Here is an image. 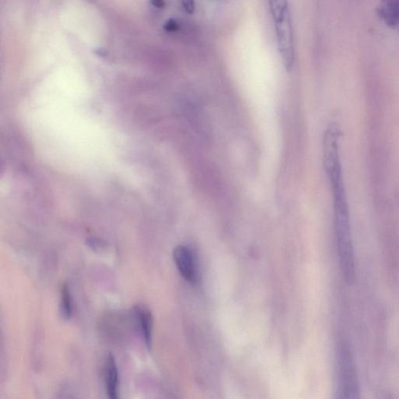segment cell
Listing matches in <instances>:
<instances>
[{
	"mask_svg": "<svg viewBox=\"0 0 399 399\" xmlns=\"http://www.w3.org/2000/svg\"><path fill=\"white\" fill-rule=\"evenodd\" d=\"M180 23L178 22L175 18H170L167 22L165 23L163 28L165 32L169 33H174L180 30Z\"/></svg>",
	"mask_w": 399,
	"mask_h": 399,
	"instance_id": "cell-9",
	"label": "cell"
},
{
	"mask_svg": "<svg viewBox=\"0 0 399 399\" xmlns=\"http://www.w3.org/2000/svg\"><path fill=\"white\" fill-rule=\"evenodd\" d=\"M174 259L183 278L190 284H194L198 275H196L195 261L192 251L185 245H177L174 250Z\"/></svg>",
	"mask_w": 399,
	"mask_h": 399,
	"instance_id": "cell-3",
	"label": "cell"
},
{
	"mask_svg": "<svg viewBox=\"0 0 399 399\" xmlns=\"http://www.w3.org/2000/svg\"><path fill=\"white\" fill-rule=\"evenodd\" d=\"M182 7L188 15H193L195 12V0H181Z\"/></svg>",
	"mask_w": 399,
	"mask_h": 399,
	"instance_id": "cell-10",
	"label": "cell"
},
{
	"mask_svg": "<svg viewBox=\"0 0 399 399\" xmlns=\"http://www.w3.org/2000/svg\"><path fill=\"white\" fill-rule=\"evenodd\" d=\"M151 4L153 7L158 9V10H163L167 6V2L165 0H150Z\"/></svg>",
	"mask_w": 399,
	"mask_h": 399,
	"instance_id": "cell-11",
	"label": "cell"
},
{
	"mask_svg": "<svg viewBox=\"0 0 399 399\" xmlns=\"http://www.w3.org/2000/svg\"><path fill=\"white\" fill-rule=\"evenodd\" d=\"M104 376H105V384L107 395L109 398H118L119 373L118 365L113 355L109 353L106 360L105 369H104Z\"/></svg>",
	"mask_w": 399,
	"mask_h": 399,
	"instance_id": "cell-5",
	"label": "cell"
},
{
	"mask_svg": "<svg viewBox=\"0 0 399 399\" xmlns=\"http://www.w3.org/2000/svg\"><path fill=\"white\" fill-rule=\"evenodd\" d=\"M60 311L63 317L69 320L73 315V303L70 287L66 282L61 286Z\"/></svg>",
	"mask_w": 399,
	"mask_h": 399,
	"instance_id": "cell-7",
	"label": "cell"
},
{
	"mask_svg": "<svg viewBox=\"0 0 399 399\" xmlns=\"http://www.w3.org/2000/svg\"><path fill=\"white\" fill-rule=\"evenodd\" d=\"M337 393L340 398L353 399L360 397V385L353 354L349 346L340 349L337 363Z\"/></svg>",
	"mask_w": 399,
	"mask_h": 399,
	"instance_id": "cell-1",
	"label": "cell"
},
{
	"mask_svg": "<svg viewBox=\"0 0 399 399\" xmlns=\"http://www.w3.org/2000/svg\"><path fill=\"white\" fill-rule=\"evenodd\" d=\"M268 3L274 22L281 21L290 15L288 0H268Z\"/></svg>",
	"mask_w": 399,
	"mask_h": 399,
	"instance_id": "cell-8",
	"label": "cell"
},
{
	"mask_svg": "<svg viewBox=\"0 0 399 399\" xmlns=\"http://www.w3.org/2000/svg\"><path fill=\"white\" fill-rule=\"evenodd\" d=\"M275 23L276 41L282 64L287 71L293 70L295 63V45L291 15Z\"/></svg>",
	"mask_w": 399,
	"mask_h": 399,
	"instance_id": "cell-2",
	"label": "cell"
},
{
	"mask_svg": "<svg viewBox=\"0 0 399 399\" xmlns=\"http://www.w3.org/2000/svg\"><path fill=\"white\" fill-rule=\"evenodd\" d=\"M133 317L135 324L142 335L146 346L151 349L152 346L153 324L154 319L149 309L143 306H134Z\"/></svg>",
	"mask_w": 399,
	"mask_h": 399,
	"instance_id": "cell-4",
	"label": "cell"
},
{
	"mask_svg": "<svg viewBox=\"0 0 399 399\" xmlns=\"http://www.w3.org/2000/svg\"><path fill=\"white\" fill-rule=\"evenodd\" d=\"M378 14L387 26L395 28L399 24V0H382Z\"/></svg>",
	"mask_w": 399,
	"mask_h": 399,
	"instance_id": "cell-6",
	"label": "cell"
}]
</instances>
